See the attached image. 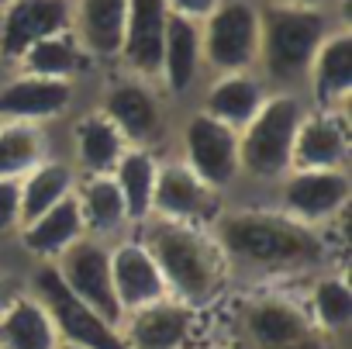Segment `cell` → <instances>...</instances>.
Listing matches in <instances>:
<instances>
[{
  "instance_id": "cell-5",
  "label": "cell",
  "mask_w": 352,
  "mask_h": 349,
  "mask_svg": "<svg viewBox=\"0 0 352 349\" xmlns=\"http://www.w3.org/2000/svg\"><path fill=\"white\" fill-rule=\"evenodd\" d=\"M321 339L304 297L280 287H252L235 304V342L242 349H318Z\"/></svg>"
},
{
  "instance_id": "cell-32",
  "label": "cell",
  "mask_w": 352,
  "mask_h": 349,
  "mask_svg": "<svg viewBox=\"0 0 352 349\" xmlns=\"http://www.w3.org/2000/svg\"><path fill=\"white\" fill-rule=\"evenodd\" d=\"M21 229V198L18 180H0V239L18 235Z\"/></svg>"
},
{
  "instance_id": "cell-21",
  "label": "cell",
  "mask_w": 352,
  "mask_h": 349,
  "mask_svg": "<svg viewBox=\"0 0 352 349\" xmlns=\"http://www.w3.org/2000/svg\"><path fill=\"white\" fill-rule=\"evenodd\" d=\"M128 21V0H73L69 32L97 70H114Z\"/></svg>"
},
{
  "instance_id": "cell-4",
  "label": "cell",
  "mask_w": 352,
  "mask_h": 349,
  "mask_svg": "<svg viewBox=\"0 0 352 349\" xmlns=\"http://www.w3.org/2000/svg\"><path fill=\"white\" fill-rule=\"evenodd\" d=\"M307 111L300 90H270L263 107L239 128V169L242 184L270 191L283 173H290L294 135Z\"/></svg>"
},
{
  "instance_id": "cell-33",
  "label": "cell",
  "mask_w": 352,
  "mask_h": 349,
  "mask_svg": "<svg viewBox=\"0 0 352 349\" xmlns=\"http://www.w3.org/2000/svg\"><path fill=\"white\" fill-rule=\"evenodd\" d=\"M162 4H166V11L173 18H184V21H197L201 25L214 11L218 0H162Z\"/></svg>"
},
{
  "instance_id": "cell-9",
  "label": "cell",
  "mask_w": 352,
  "mask_h": 349,
  "mask_svg": "<svg viewBox=\"0 0 352 349\" xmlns=\"http://www.w3.org/2000/svg\"><path fill=\"white\" fill-rule=\"evenodd\" d=\"M270 191L276 194L273 204L283 215L328 232L349 211L352 177H349V169H290Z\"/></svg>"
},
{
  "instance_id": "cell-20",
  "label": "cell",
  "mask_w": 352,
  "mask_h": 349,
  "mask_svg": "<svg viewBox=\"0 0 352 349\" xmlns=\"http://www.w3.org/2000/svg\"><path fill=\"white\" fill-rule=\"evenodd\" d=\"M111 284H114V297L121 304V318L135 308L169 297V287H166L155 260L148 256V249L142 246V239L135 232L111 242Z\"/></svg>"
},
{
  "instance_id": "cell-1",
  "label": "cell",
  "mask_w": 352,
  "mask_h": 349,
  "mask_svg": "<svg viewBox=\"0 0 352 349\" xmlns=\"http://www.w3.org/2000/svg\"><path fill=\"white\" fill-rule=\"evenodd\" d=\"M232 284L245 280L252 287H273L276 280H311L335 266L331 235L311 229L276 204H232L225 201L208 225Z\"/></svg>"
},
{
  "instance_id": "cell-23",
  "label": "cell",
  "mask_w": 352,
  "mask_h": 349,
  "mask_svg": "<svg viewBox=\"0 0 352 349\" xmlns=\"http://www.w3.org/2000/svg\"><path fill=\"white\" fill-rule=\"evenodd\" d=\"M124 149H128L124 135L114 128V121L97 104L69 114L66 159L73 162V169L80 173V177H90V173H111L118 166V159L124 156Z\"/></svg>"
},
{
  "instance_id": "cell-16",
  "label": "cell",
  "mask_w": 352,
  "mask_h": 349,
  "mask_svg": "<svg viewBox=\"0 0 352 349\" xmlns=\"http://www.w3.org/2000/svg\"><path fill=\"white\" fill-rule=\"evenodd\" d=\"M204 80H208V70H204V49H201V25L169 14L155 87L176 107V104H187V101L194 104Z\"/></svg>"
},
{
  "instance_id": "cell-36",
  "label": "cell",
  "mask_w": 352,
  "mask_h": 349,
  "mask_svg": "<svg viewBox=\"0 0 352 349\" xmlns=\"http://www.w3.org/2000/svg\"><path fill=\"white\" fill-rule=\"evenodd\" d=\"M59 349H83V346H73V342H59Z\"/></svg>"
},
{
  "instance_id": "cell-26",
  "label": "cell",
  "mask_w": 352,
  "mask_h": 349,
  "mask_svg": "<svg viewBox=\"0 0 352 349\" xmlns=\"http://www.w3.org/2000/svg\"><path fill=\"white\" fill-rule=\"evenodd\" d=\"M59 342L49 308L28 287L0 311V349H59Z\"/></svg>"
},
{
  "instance_id": "cell-11",
  "label": "cell",
  "mask_w": 352,
  "mask_h": 349,
  "mask_svg": "<svg viewBox=\"0 0 352 349\" xmlns=\"http://www.w3.org/2000/svg\"><path fill=\"white\" fill-rule=\"evenodd\" d=\"M225 198L211 191L197 173L176 156L162 152L155 169V187H152V215L166 222H187V225H211L221 211Z\"/></svg>"
},
{
  "instance_id": "cell-12",
  "label": "cell",
  "mask_w": 352,
  "mask_h": 349,
  "mask_svg": "<svg viewBox=\"0 0 352 349\" xmlns=\"http://www.w3.org/2000/svg\"><path fill=\"white\" fill-rule=\"evenodd\" d=\"M76 101L80 83L32 76L18 70L0 73V121H28L52 128L76 111Z\"/></svg>"
},
{
  "instance_id": "cell-10",
  "label": "cell",
  "mask_w": 352,
  "mask_h": 349,
  "mask_svg": "<svg viewBox=\"0 0 352 349\" xmlns=\"http://www.w3.org/2000/svg\"><path fill=\"white\" fill-rule=\"evenodd\" d=\"M28 290L49 308L56 332L63 342L83 346V349H128L118 325L100 318L94 308H87L56 273L52 263H35V273L28 280Z\"/></svg>"
},
{
  "instance_id": "cell-25",
  "label": "cell",
  "mask_w": 352,
  "mask_h": 349,
  "mask_svg": "<svg viewBox=\"0 0 352 349\" xmlns=\"http://www.w3.org/2000/svg\"><path fill=\"white\" fill-rule=\"evenodd\" d=\"M73 194H76V204H80V215H83V229H87L90 239L114 242V239L131 232L121 191H118L111 173H90V177H80Z\"/></svg>"
},
{
  "instance_id": "cell-28",
  "label": "cell",
  "mask_w": 352,
  "mask_h": 349,
  "mask_svg": "<svg viewBox=\"0 0 352 349\" xmlns=\"http://www.w3.org/2000/svg\"><path fill=\"white\" fill-rule=\"evenodd\" d=\"M11 70L32 73V76H49V80L83 83L97 66L87 59V52L80 49V42L73 39V32H59V35H49V39L35 42L32 49H25L21 59Z\"/></svg>"
},
{
  "instance_id": "cell-27",
  "label": "cell",
  "mask_w": 352,
  "mask_h": 349,
  "mask_svg": "<svg viewBox=\"0 0 352 349\" xmlns=\"http://www.w3.org/2000/svg\"><path fill=\"white\" fill-rule=\"evenodd\" d=\"M80 173L73 169V162L66 159V152H52L49 159H42L38 166H32L25 177L18 180V198H21V225L49 208H56L59 201H66L76 191Z\"/></svg>"
},
{
  "instance_id": "cell-22",
  "label": "cell",
  "mask_w": 352,
  "mask_h": 349,
  "mask_svg": "<svg viewBox=\"0 0 352 349\" xmlns=\"http://www.w3.org/2000/svg\"><path fill=\"white\" fill-rule=\"evenodd\" d=\"M266 97H270V83L259 76V70H235V73L208 76L194 97V107L239 131L263 107Z\"/></svg>"
},
{
  "instance_id": "cell-30",
  "label": "cell",
  "mask_w": 352,
  "mask_h": 349,
  "mask_svg": "<svg viewBox=\"0 0 352 349\" xmlns=\"http://www.w3.org/2000/svg\"><path fill=\"white\" fill-rule=\"evenodd\" d=\"M159 156L155 149H142V145H128L124 156L118 159V166L111 169V177L121 191L124 211L131 229H138L148 215H152V187H155V169H159Z\"/></svg>"
},
{
  "instance_id": "cell-18",
  "label": "cell",
  "mask_w": 352,
  "mask_h": 349,
  "mask_svg": "<svg viewBox=\"0 0 352 349\" xmlns=\"http://www.w3.org/2000/svg\"><path fill=\"white\" fill-rule=\"evenodd\" d=\"M349 156H352L349 111L307 107L294 135L290 169H349Z\"/></svg>"
},
{
  "instance_id": "cell-8",
  "label": "cell",
  "mask_w": 352,
  "mask_h": 349,
  "mask_svg": "<svg viewBox=\"0 0 352 349\" xmlns=\"http://www.w3.org/2000/svg\"><path fill=\"white\" fill-rule=\"evenodd\" d=\"M259 18H263L259 0H218L214 11L201 21V49L208 76L256 70Z\"/></svg>"
},
{
  "instance_id": "cell-15",
  "label": "cell",
  "mask_w": 352,
  "mask_h": 349,
  "mask_svg": "<svg viewBox=\"0 0 352 349\" xmlns=\"http://www.w3.org/2000/svg\"><path fill=\"white\" fill-rule=\"evenodd\" d=\"M73 0H8L0 11V73H8L35 42L69 32Z\"/></svg>"
},
{
  "instance_id": "cell-13",
  "label": "cell",
  "mask_w": 352,
  "mask_h": 349,
  "mask_svg": "<svg viewBox=\"0 0 352 349\" xmlns=\"http://www.w3.org/2000/svg\"><path fill=\"white\" fill-rule=\"evenodd\" d=\"M59 280L87 304L94 308L100 318H107L111 325H121V304L114 297V284H111V242L90 239L83 235L76 246H69L56 263Z\"/></svg>"
},
{
  "instance_id": "cell-38",
  "label": "cell",
  "mask_w": 352,
  "mask_h": 349,
  "mask_svg": "<svg viewBox=\"0 0 352 349\" xmlns=\"http://www.w3.org/2000/svg\"><path fill=\"white\" fill-rule=\"evenodd\" d=\"M4 8H8V0H0V11H4Z\"/></svg>"
},
{
  "instance_id": "cell-24",
  "label": "cell",
  "mask_w": 352,
  "mask_h": 349,
  "mask_svg": "<svg viewBox=\"0 0 352 349\" xmlns=\"http://www.w3.org/2000/svg\"><path fill=\"white\" fill-rule=\"evenodd\" d=\"M87 235L83 229V215H80V204H76V194H69L66 201H59L56 208L28 218L21 229H18V246L25 249V256L32 263H56L69 246H76L80 239Z\"/></svg>"
},
{
  "instance_id": "cell-7",
  "label": "cell",
  "mask_w": 352,
  "mask_h": 349,
  "mask_svg": "<svg viewBox=\"0 0 352 349\" xmlns=\"http://www.w3.org/2000/svg\"><path fill=\"white\" fill-rule=\"evenodd\" d=\"M173 152L180 156L197 177L218 191L225 201L235 187H242V169H239V131L214 121L201 107L190 104V111L180 114L173 128Z\"/></svg>"
},
{
  "instance_id": "cell-31",
  "label": "cell",
  "mask_w": 352,
  "mask_h": 349,
  "mask_svg": "<svg viewBox=\"0 0 352 349\" xmlns=\"http://www.w3.org/2000/svg\"><path fill=\"white\" fill-rule=\"evenodd\" d=\"M52 152L59 149L49 128L28 121H0V180H21Z\"/></svg>"
},
{
  "instance_id": "cell-35",
  "label": "cell",
  "mask_w": 352,
  "mask_h": 349,
  "mask_svg": "<svg viewBox=\"0 0 352 349\" xmlns=\"http://www.w3.org/2000/svg\"><path fill=\"white\" fill-rule=\"evenodd\" d=\"M259 4H283V8H331V11H345L349 0H259Z\"/></svg>"
},
{
  "instance_id": "cell-34",
  "label": "cell",
  "mask_w": 352,
  "mask_h": 349,
  "mask_svg": "<svg viewBox=\"0 0 352 349\" xmlns=\"http://www.w3.org/2000/svg\"><path fill=\"white\" fill-rule=\"evenodd\" d=\"M25 287H28V280H18L14 273H4V270H0V311H4Z\"/></svg>"
},
{
  "instance_id": "cell-29",
  "label": "cell",
  "mask_w": 352,
  "mask_h": 349,
  "mask_svg": "<svg viewBox=\"0 0 352 349\" xmlns=\"http://www.w3.org/2000/svg\"><path fill=\"white\" fill-rule=\"evenodd\" d=\"M304 308L324 339L345 335L352 325V287H349L345 273L331 266V270L311 277L307 290H304Z\"/></svg>"
},
{
  "instance_id": "cell-37",
  "label": "cell",
  "mask_w": 352,
  "mask_h": 349,
  "mask_svg": "<svg viewBox=\"0 0 352 349\" xmlns=\"http://www.w3.org/2000/svg\"><path fill=\"white\" fill-rule=\"evenodd\" d=\"M197 349H225V346H197Z\"/></svg>"
},
{
  "instance_id": "cell-19",
  "label": "cell",
  "mask_w": 352,
  "mask_h": 349,
  "mask_svg": "<svg viewBox=\"0 0 352 349\" xmlns=\"http://www.w3.org/2000/svg\"><path fill=\"white\" fill-rule=\"evenodd\" d=\"M166 25H169V11L162 0H128V21H124V39H121L114 70L155 83L159 63H162Z\"/></svg>"
},
{
  "instance_id": "cell-14",
  "label": "cell",
  "mask_w": 352,
  "mask_h": 349,
  "mask_svg": "<svg viewBox=\"0 0 352 349\" xmlns=\"http://www.w3.org/2000/svg\"><path fill=\"white\" fill-rule=\"evenodd\" d=\"M300 94L307 101V107L318 111H349V97H352V25L338 21L324 42L318 45Z\"/></svg>"
},
{
  "instance_id": "cell-17",
  "label": "cell",
  "mask_w": 352,
  "mask_h": 349,
  "mask_svg": "<svg viewBox=\"0 0 352 349\" xmlns=\"http://www.w3.org/2000/svg\"><path fill=\"white\" fill-rule=\"evenodd\" d=\"M197 315L201 311H194L184 301L162 297L128 311L118 332L128 349H190V339L197 332Z\"/></svg>"
},
{
  "instance_id": "cell-3",
  "label": "cell",
  "mask_w": 352,
  "mask_h": 349,
  "mask_svg": "<svg viewBox=\"0 0 352 349\" xmlns=\"http://www.w3.org/2000/svg\"><path fill=\"white\" fill-rule=\"evenodd\" d=\"M259 8L263 18H259L256 70L270 83V90H300L318 45L338 21H349V14L331 8H283V4H259Z\"/></svg>"
},
{
  "instance_id": "cell-2",
  "label": "cell",
  "mask_w": 352,
  "mask_h": 349,
  "mask_svg": "<svg viewBox=\"0 0 352 349\" xmlns=\"http://www.w3.org/2000/svg\"><path fill=\"white\" fill-rule=\"evenodd\" d=\"M131 232L142 239V246L155 260V266L169 287V297L190 304L194 311L211 308L232 287L225 256L208 225L145 218Z\"/></svg>"
},
{
  "instance_id": "cell-6",
  "label": "cell",
  "mask_w": 352,
  "mask_h": 349,
  "mask_svg": "<svg viewBox=\"0 0 352 349\" xmlns=\"http://www.w3.org/2000/svg\"><path fill=\"white\" fill-rule=\"evenodd\" d=\"M111 121L114 128L124 135L128 145H142V149H162L166 138H173V104L162 97V90L152 80H138L128 73H111L94 101Z\"/></svg>"
}]
</instances>
